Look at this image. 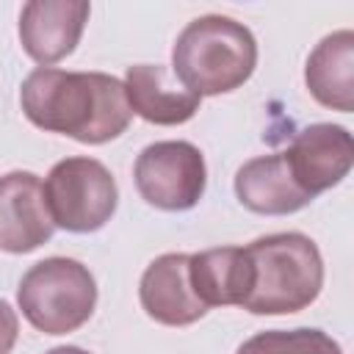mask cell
I'll return each instance as SVG.
<instances>
[{"instance_id":"8992f818","label":"cell","mask_w":354,"mask_h":354,"mask_svg":"<svg viewBox=\"0 0 354 354\" xmlns=\"http://www.w3.org/2000/svg\"><path fill=\"white\" fill-rule=\"evenodd\" d=\"M136 191L158 210H191L207 185V166L191 141H155L141 149L133 166Z\"/></svg>"},{"instance_id":"52a82bcc","label":"cell","mask_w":354,"mask_h":354,"mask_svg":"<svg viewBox=\"0 0 354 354\" xmlns=\"http://www.w3.org/2000/svg\"><path fill=\"white\" fill-rule=\"evenodd\" d=\"M282 158L299 188L315 199L351 171L354 141L343 124L318 122L299 130L296 138L282 149Z\"/></svg>"},{"instance_id":"5b68a950","label":"cell","mask_w":354,"mask_h":354,"mask_svg":"<svg viewBox=\"0 0 354 354\" xmlns=\"http://www.w3.org/2000/svg\"><path fill=\"white\" fill-rule=\"evenodd\" d=\"M44 199L55 227L66 232H94L111 221L119 188L105 163L75 155L50 169L44 180Z\"/></svg>"},{"instance_id":"4fadbf2b","label":"cell","mask_w":354,"mask_h":354,"mask_svg":"<svg viewBox=\"0 0 354 354\" xmlns=\"http://www.w3.org/2000/svg\"><path fill=\"white\" fill-rule=\"evenodd\" d=\"M304 83L315 102L324 108L354 111V33L335 30L324 36L307 58Z\"/></svg>"},{"instance_id":"e0dca14e","label":"cell","mask_w":354,"mask_h":354,"mask_svg":"<svg viewBox=\"0 0 354 354\" xmlns=\"http://www.w3.org/2000/svg\"><path fill=\"white\" fill-rule=\"evenodd\" d=\"M44 354H88V351L80 348V346H55V348H50Z\"/></svg>"},{"instance_id":"6da1fadb","label":"cell","mask_w":354,"mask_h":354,"mask_svg":"<svg viewBox=\"0 0 354 354\" xmlns=\"http://www.w3.org/2000/svg\"><path fill=\"white\" fill-rule=\"evenodd\" d=\"M19 105L33 127L69 136L80 144L113 141L133 119L124 83L105 72L36 66L22 80Z\"/></svg>"},{"instance_id":"2e32d148","label":"cell","mask_w":354,"mask_h":354,"mask_svg":"<svg viewBox=\"0 0 354 354\" xmlns=\"http://www.w3.org/2000/svg\"><path fill=\"white\" fill-rule=\"evenodd\" d=\"M17 335H19V318L14 307L6 299H0V354H11V348L17 346Z\"/></svg>"},{"instance_id":"9a60e30c","label":"cell","mask_w":354,"mask_h":354,"mask_svg":"<svg viewBox=\"0 0 354 354\" xmlns=\"http://www.w3.org/2000/svg\"><path fill=\"white\" fill-rule=\"evenodd\" d=\"M235 354H343L340 343L324 329H266L238 346Z\"/></svg>"},{"instance_id":"3957f363","label":"cell","mask_w":354,"mask_h":354,"mask_svg":"<svg viewBox=\"0 0 354 354\" xmlns=\"http://www.w3.org/2000/svg\"><path fill=\"white\" fill-rule=\"evenodd\" d=\"M252 263V290L241 304L252 315H288L310 307L324 288V260L313 238L274 232L243 246Z\"/></svg>"},{"instance_id":"277c9868","label":"cell","mask_w":354,"mask_h":354,"mask_svg":"<svg viewBox=\"0 0 354 354\" xmlns=\"http://www.w3.org/2000/svg\"><path fill=\"white\" fill-rule=\"evenodd\" d=\"M17 304L33 329L44 335H69L91 318L97 307V282L80 260L44 257L22 274Z\"/></svg>"},{"instance_id":"7c38bea8","label":"cell","mask_w":354,"mask_h":354,"mask_svg":"<svg viewBox=\"0 0 354 354\" xmlns=\"http://www.w3.org/2000/svg\"><path fill=\"white\" fill-rule=\"evenodd\" d=\"M235 196L246 210L260 216H288L313 202L293 180L282 152L246 160L235 171Z\"/></svg>"},{"instance_id":"5bb4252c","label":"cell","mask_w":354,"mask_h":354,"mask_svg":"<svg viewBox=\"0 0 354 354\" xmlns=\"http://www.w3.org/2000/svg\"><path fill=\"white\" fill-rule=\"evenodd\" d=\"M191 288L196 299L210 307L243 304L252 290V263L243 246H216L191 254Z\"/></svg>"},{"instance_id":"8fae6325","label":"cell","mask_w":354,"mask_h":354,"mask_svg":"<svg viewBox=\"0 0 354 354\" xmlns=\"http://www.w3.org/2000/svg\"><path fill=\"white\" fill-rule=\"evenodd\" d=\"M127 105L136 116L149 124H183L199 111V97L183 83L171 80L169 69L160 64H133L124 75Z\"/></svg>"},{"instance_id":"30bf717a","label":"cell","mask_w":354,"mask_h":354,"mask_svg":"<svg viewBox=\"0 0 354 354\" xmlns=\"http://www.w3.org/2000/svg\"><path fill=\"white\" fill-rule=\"evenodd\" d=\"M188 260L191 254L166 252L155 257L141 274L138 301L144 313L163 326H188L207 313L191 288Z\"/></svg>"},{"instance_id":"ba28073f","label":"cell","mask_w":354,"mask_h":354,"mask_svg":"<svg viewBox=\"0 0 354 354\" xmlns=\"http://www.w3.org/2000/svg\"><path fill=\"white\" fill-rule=\"evenodd\" d=\"M55 232L44 183L33 171H8L0 177V249L28 254Z\"/></svg>"},{"instance_id":"7a4b0ae2","label":"cell","mask_w":354,"mask_h":354,"mask_svg":"<svg viewBox=\"0 0 354 354\" xmlns=\"http://www.w3.org/2000/svg\"><path fill=\"white\" fill-rule=\"evenodd\" d=\"M257 66V41L252 30L224 14L191 19L174 47V77L199 100L241 88Z\"/></svg>"},{"instance_id":"9c48e42d","label":"cell","mask_w":354,"mask_h":354,"mask_svg":"<svg viewBox=\"0 0 354 354\" xmlns=\"http://www.w3.org/2000/svg\"><path fill=\"white\" fill-rule=\"evenodd\" d=\"M91 6L86 0H30L19 11L22 50L41 66L66 58L88 22Z\"/></svg>"}]
</instances>
